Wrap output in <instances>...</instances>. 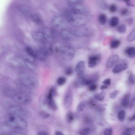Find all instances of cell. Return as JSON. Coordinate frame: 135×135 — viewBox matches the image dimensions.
Here are the masks:
<instances>
[{
	"instance_id": "obj_35",
	"label": "cell",
	"mask_w": 135,
	"mask_h": 135,
	"mask_svg": "<svg viewBox=\"0 0 135 135\" xmlns=\"http://www.w3.org/2000/svg\"><path fill=\"white\" fill-rule=\"evenodd\" d=\"M128 81L131 84H134L135 83V76L132 73H130L128 78Z\"/></svg>"
},
{
	"instance_id": "obj_16",
	"label": "cell",
	"mask_w": 135,
	"mask_h": 135,
	"mask_svg": "<svg viewBox=\"0 0 135 135\" xmlns=\"http://www.w3.org/2000/svg\"><path fill=\"white\" fill-rule=\"evenodd\" d=\"M125 53L128 57L133 58L135 57V47H129L125 50Z\"/></svg>"
},
{
	"instance_id": "obj_17",
	"label": "cell",
	"mask_w": 135,
	"mask_h": 135,
	"mask_svg": "<svg viewBox=\"0 0 135 135\" xmlns=\"http://www.w3.org/2000/svg\"><path fill=\"white\" fill-rule=\"evenodd\" d=\"M47 105L49 108L53 111H56L58 109L57 105L53 98L47 99Z\"/></svg>"
},
{
	"instance_id": "obj_37",
	"label": "cell",
	"mask_w": 135,
	"mask_h": 135,
	"mask_svg": "<svg viewBox=\"0 0 135 135\" xmlns=\"http://www.w3.org/2000/svg\"><path fill=\"white\" fill-rule=\"evenodd\" d=\"M118 91L117 90H115L111 92L109 95V97L111 99H113L116 98Z\"/></svg>"
},
{
	"instance_id": "obj_28",
	"label": "cell",
	"mask_w": 135,
	"mask_h": 135,
	"mask_svg": "<svg viewBox=\"0 0 135 135\" xmlns=\"http://www.w3.org/2000/svg\"><path fill=\"white\" fill-rule=\"evenodd\" d=\"M134 128H126L122 132V134L124 135H132L135 130Z\"/></svg>"
},
{
	"instance_id": "obj_5",
	"label": "cell",
	"mask_w": 135,
	"mask_h": 135,
	"mask_svg": "<svg viewBox=\"0 0 135 135\" xmlns=\"http://www.w3.org/2000/svg\"><path fill=\"white\" fill-rule=\"evenodd\" d=\"M9 114L17 115L20 116H26L28 115V112L22 108L16 106H12L10 108Z\"/></svg>"
},
{
	"instance_id": "obj_18",
	"label": "cell",
	"mask_w": 135,
	"mask_h": 135,
	"mask_svg": "<svg viewBox=\"0 0 135 135\" xmlns=\"http://www.w3.org/2000/svg\"><path fill=\"white\" fill-rule=\"evenodd\" d=\"M25 51L30 57L35 59L36 57L34 50L30 47H27L25 48Z\"/></svg>"
},
{
	"instance_id": "obj_27",
	"label": "cell",
	"mask_w": 135,
	"mask_h": 135,
	"mask_svg": "<svg viewBox=\"0 0 135 135\" xmlns=\"http://www.w3.org/2000/svg\"><path fill=\"white\" fill-rule=\"evenodd\" d=\"M32 20L35 23L38 24H41L42 23L41 19L39 16L37 15H33L31 17Z\"/></svg>"
},
{
	"instance_id": "obj_12",
	"label": "cell",
	"mask_w": 135,
	"mask_h": 135,
	"mask_svg": "<svg viewBox=\"0 0 135 135\" xmlns=\"http://www.w3.org/2000/svg\"><path fill=\"white\" fill-rule=\"evenodd\" d=\"M118 59V57L117 55L115 54L112 56L107 62V68H111L116 64Z\"/></svg>"
},
{
	"instance_id": "obj_8",
	"label": "cell",
	"mask_w": 135,
	"mask_h": 135,
	"mask_svg": "<svg viewBox=\"0 0 135 135\" xmlns=\"http://www.w3.org/2000/svg\"><path fill=\"white\" fill-rule=\"evenodd\" d=\"M85 62L83 61H80L77 64L75 71L78 77L83 75L85 69Z\"/></svg>"
},
{
	"instance_id": "obj_33",
	"label": "cell",
	"mask_w": 135,
	"mask_h": 135,
	"mask_svg": "<svg viewBox=\"0 0 135 135\" xmlns=\"http://www.w3.org/2000/svg\"><path fill=\"white\" fill-rule=\"evenodd\" d=\"M39 115L40 117L44 119L47 118L50 116L49 114L44 111H41L40 112Z\"/></svg>"
},
{
	"instance_id": "obj_42",
	"label": "cell",
	"mask_w": 135,
	"mask_h": 135,
	"mask_svg": "<svg viewBox=\"0 0 135 135\" xmlns=\"http://www.w3.org/2000/svg\"><path fill=\"white\" fill-rule=\"evenodd\" d=\"M97 86L96 85H92L89 87V89L91 91H94L97 89Z\"/></svg>"
},
{
	"instance_id": "obj_46",
	"label": "cell",
	"mask_w": 135,
	"mask_h": 135,
	"mask_svg": "<svg viewBox=\"0 0 135 135\" xmlns=\"http://www.w3.org/2000/svg\"><path fill=\"white\" fill-rule=\"evenodd\" d=\"M135 115L134 114L133 116L128 118V121L130 122L133 121L135 120Z\"/></svg>"
},
{
	"instance_id": "obj_15",
	"label": "cell",
	"mask_w": 135,
	"mask_h": 135,
	"mask_svg": "<svg viewBox=\"0 0 135 135\" xmlns=\"http://www.w3.org/2000/svg\"><path fill=\"white\" fill-rule=\"evenodd\" d=\"M47 56L50 55L53 52V48L49 45L47 44H43L41 47Z\"/></svg>"
},
{
	"instance_id": "obj_30",
	"label": "cell",
	"mask_w": 135,
	"mask_h": 135,
	"mask_svg": "<svg viewBox=\"0 0 135 135\" xmlns=\"http://www.w3.org/2000/svg\"><path fill=\"white\" fill-rule=\"evenodd\" d=\"M62 37L65 39L69 40L70 38V33L67 30H63L61 33Z\"/></svg>"
},
{
	"instance_id": "obj_7",
	"label": "cell",
	"mask_w": 135,
	"mask_h": 135,
	"mask_svg": "<svg viewBox=\"0 0 135 135\" xmlns=\"http://www.w3.org/2000/svg\"><path fill=\"white\" fill-rule=\"evenodd\" d=\"M101 57L98 55H93L90 57L88 60V66L90 68H92L97 65V63L100 60Z\"/></svg>"
},
{
	"instance_id": "obj_13",
	"label": "cell",
	"mask_w": 135,
	"mask_h": 135,
	"mask_svg": "<svg viewBox=\"0 0 135 135\" xmlns=\"http://www.w3.org/2000/svg\"><path fill=\"white\" fill-rule=\"evenodd\" d=\"M64 21L62 17L59 16H56L53 19L52 23L54 26L60 27L63 25Z\"/></svg>"
},
{
	"instance_id": "obj_14",
	"label": "cell",
	"mask_w": 135,
	"mask_h": 135,
	"mask_svg": "<svg viewBox=\"0 0 135 135\" xmlns=\"http://www.w3.org/2000/svg\"><path fill=\"white\" fill-rule=\"evenodd\" d=\"M37 58L40 60H43L47 56L41 48H38L34 50Z\"/></svg>"
},
{
	"instance_id": "obj_29",
	"label": "cell",
	"mask_w": 135,
	"mask_h": 135,
	"mask_svg": "<svg viewBox=\"0 0 135 135\" xmlns=\"http://www.w3.org/2000/svg\"><path fill=\"white\" fill-rule=\"evenodd\" d=\"M66 79L64 77H60L57 80V83L58 85L61 86L65 84L66 82Z\"/></svg>"
},
{
	"instance_id": "obj_2",
	"label": "cell",
	"mask_w": 135,
	"mask_h": 135,
	"mask_svg": "<svg viewBox=\"0 0 135 135\" xmlns=\"http://www.w3.org/2000/svg\"><path fill=\"white\" fill-rule=\"evenodd\" d=\"M8 93L12 99L17 103L26 105L30 103L31 99L30 96L24 92L18 91L9 90Z\"/></svg>"
},
{
	"instance_id": "obj_40",
	"label": "cell",
	"mask_w": 135,
	"mask_h": 135,
	"mask_svg": "<svg viewBox=\"0 0 135 135\" xmlns=\"http://www.w3.org/2000/svg\"><path fill=\"white\" fill-rule=\"evenodd\" d=\"M102 83L105 85H110L111 83V80L110 78L106 79L102 82Z\"/></svg>"
},
{
	"instance_id": "obj_49",
	"label": "cell",
	"mask_w": 135,
	"mask_h": 135,
	"mask_svg": "<svg viewBox=\"0 0 135 135\" xmlns=\"http://www.w3.org/2000/svg\"><path fill=\"white\" fill-rule=\"evenodd\" d=\"M55 135H64V134L62 133L59 131H56Z\"/></svg>"
},
{
	"instance_id": "obj_23",
	"label": "cell",
	"mask_w": 135,
	"mask_h": 135,
	"mask_svg": "<svg viewBox=\"0 0 135 135\" xmlns=\"http://www.w3.org/2000/svg\"><path fill=\"white\" fill-rule=\"evenodd\" d=\"M105 95V92L102 91L100 93H97L95 94V97L96 99L99 101L104 100Z\"/></svg>"
},
{
	"instance_id": "obj_50",
	"label": "cell",
	"mask_w": 135,
	"mask_h": 135,
	"mask_svg": "<svg viewBox=\"0 0 135 135\" xmlns=\"http://www.w3.org/2000/svg\"><path fill=\"white\" fill-rule=\"evenodd\" d=\"M98 110L100 111H104L106 110V109L103 107H100L98 109Z\"/></svg>"
},
{
	"instance_id": "obj_31",
	"label": "cell",
	"mask_w": 135,
	"mask_h": 135,
	"mask_svg": "<svg viewBox=\"0 0 135 135\" xmlns=\"http://www.w3.org/2000/svg\"><path fill=\"white\" fill-rule=\"evenodd\" d=\"M135 31L134 29L128 35L127 38V40L129 42L135 40Z\"/></svg>"
},
{
	"instance_id": "obj_10",
	"label": "cell",
	"mask_w": 135,
	"mask_h": 135,
	"mask_svg": "<svg viewBox=\"0 0 135 135\" xmlns=\"http://www.w3.org/2000/svg\"><path fill=\"white\" fill-rule=\"evenodd\" d=\"M32 36L33 39L38 42L44 43L45 42L41 30H37L34 31L32 34Z\"/></svg>"
},
{
	"instance_id": "obj_41",
	"label": "cell",
	"mask_w": 135,
	"mask_h": 135,
	"mask_svg": "<svg viewBox=\"0 0 135 135\" xmlns=\"http://www.w3.org/2000/svg\"><path fill=\"white\" fill-rule=\"evenodd\" d=\"M117 10L116 6L115 5H111L110 8V11L111 12H114Z\"/></svg>"
},
{
	"instance_id": "obj_34",
	"label": "cell",
	"mask_w": 135,
	"mask_h": 135,
	"mask_svg": "<svg viewBox=\"0 0 135 135\" xmlns=\"http://www.w3.org/2000/svg\"><path fill=\"white\" fill-rule=\"evenodd\" d=\"M85 104L83 102L79 103L77 107V110L78 112H81L85 108Z\"/></svg>"
},
{
	"instance_id": "obj_1",
	"label": "cell",
	"mask_w": 135,
	"mask_h": 135,
	"mask_svg": "<svg viewBox=\"0 0 135 135\" xmlns=\"http://www.w3.org/2000/svg\"><path fill=\"white\" fill-rule=\"evenodd\" d=\"M27 126L26 121L20 116L9 114L5 118L4 126L18 135L25 134Z\"/></svg>"
},
{
	"instance_id": "obj_25",
	"label": "cell",
	"mask_w": 135,
	"mask_h": 135,
	"mask_svg": "<svg viewBox=\"0 0 135 135\" xmlns=\"http://www.w3.org/2000/svg\"><path fill=\"white\" fill-rule=\"evenodd\" d=\"M119 19L116 17H114L111 18L110 22V24L112 27H115L119 23Z\"/></svg>"
},
{
	"instance_id": "obj_9",
	"label": "cell",
	"mask_w": 135,
	"mask_h": 135,
	"mask_svg": "<svg viewBox=\"0 0 135 135\" xmlns=\"http://www.w3.org/2000/svg\"><path fill=\"white\" fill-rule=\"evenodd\" d=\"M73 102V97L71 92H69L67 93L64 102V107L65 109L69 108L71 106Z\"/></svg>"
},
{
	"instance_id": "obj_48",
	"label": "cell",
	"mask_w": 135,
	"mask_h": 135,
	"mask_svg": "<svg viewBox=\"0 0 135 135\" xmlns=\"http://www.w3.org/2000/svg\"><path fill=\"white\" fill-rule=\"evenodd\" d=\"M107 85H103L101 86L100 88V89L101 90H104L105 89H107Z\"/></svg>"
},
{
	"instance_id": "obj_36",
	"label": "cell",
	"mask_w": 135,
	"mask_h": 135,
	"mask_svg": "<svg viewBox=\"0 0 135 135\" xmlns=\"http://www.w3.org/2000/svg\"><path fill=\"white\" fill-rule=\"evenodd\" d=\"M90 131V128H86L84 129H82L79 131V133L81 135H86L88 134Z\"/></svg>"
},
{
	"instance_id": "obj_52",
	"label": "cell",
	"mask_w": 135,
	"mask_h": 135,
	"mask_svg": "<svg viewBox=\"0 0 135 135\" xmlns=\"http://www.w3.org/2000/svg\"><path fill=\"white\" fill-rule=\"evenodd\" d=\"M125 1L126 3L129 2L130 1V0H124Z\"/></svg>"
},
{
	"instance_id": "obj_11",
	"label": "cell",
	"mask_w": 135,
	"mask_h": 135,
	"mask_svg": "<svg viewBox=\"0 0 135 135\" xmlns=\"http://www.w3.org/2000/svg\"><path fill=\"white\" fill-rule=\"evenodd\" d=\"M128 67L127 64L126 63L119 64L114 67L112 71L115 74L118 73L127 69Z\"/></svg>"
},
{
	"instance_id": "obj_20",
	"label": "cell",
	"mask_w": 135,
	"mask_h": 135,
	"mask_svg": "<svg viewBox=\"0 0 135 135\" xmlns=\"http://www.w3.org/2000/svg\"><path fill=\"white\" fill-rule=\"evenodd\" d=\"M34 60V59L30 57V59H26V62L27 65L31 69H34L36 67V64Z\"/></svg>"
},
{
	"instance_id": "obj_44",
	"label": "cell",
	"mask_w": 135,
	"mask_h": 135,
	"mask_svg": "<svg viewBox=\"0 0 135 135\" xmlns=\"http://www.w3.org/2000/svg\"><path fill=\"white\" fill-rule=\"evenodd\" d=\"M135 98H134L132 100L130 106V109L133 108L135 106Z\"/></svg>"
},
{
	"instance_id": "obj_47",
	"label": "cell",
	"mask_w": 135,
	"mask_h": 135,
	"mask_svg": "<svg viewBox=\"0 0 135 135\" xmlns=\"http://www.w3.org/2000/svg\"><path fill=\"white\" fill-rule=\"evenodd\" d=\"M67 0L71 4H73L78 1L79 0Z\"/></svg>"
},
{
	"instance_id": "obj_24",
	"label": "cell",
	"mask_w": 135,
	"mask_h": 135,
	"mask_svg": "<svg viewBox=\"0 0 135 135\" xmlns=\"http://www.w3.org/2000/svg\"><path fill=\"white\" fill-rule=\"evenodd\" d=\"M126 112L124 110H121L118 112V118L119 120L121 122H124L125 120Z\"/></svg>"
},
{
	"instance_id": "obj_32",
	"label": "cell",
	"mask_w": 135,
	"mask_h": 135,
	"mask_svg": "<svg viewBox=\"0 0 135 135\" xmlns=\"http://www.w3.org/2000/svg\"><path fill=\"white\" fill-rule=\"evenodd\" d=\"M127 30V27L126 25H121L119 26L118 30L119 33H124L126 32Z\"/></svg>"
},
{
	"instance_id": "obj_38",
	"label": "cell",
	"mask_w": 135,
	"mask_h": 135,
	"mask_svg": "<svg viewBox=\"0 0 135 135\" xmlns=\"http://www.w3.org/2000/svg\"><path fill=\"white\" fill-rule=\"evenodd\" d=\"M73 70L71 67H69L67 68L65 70V74L67 76L71 75L73 73Z\"/></svg>"
},
{
	"instance_id": "obj_21",
	"label": "cell",
	"mask_w": 135,
	"mask_h": 135,
	"mask_svg": "<svg viewBox=\"0 0 135 135\" xmlns=\"http://www.w3.org/2000/svg\"><path fill=\"white\" fill-rule=\"evenodd\" d=\"M74 119L73 115L71 111H69L67 112L66 116V120L67 123H72Z\"/></svg>"
},
{
	"instance_id": "obj_22",
	"label": "cell",
	"mask_w": 135,
	"mask_h": 135,
	"mask_svg": "<svg viewBox=\"0 0 135 135\" xmlns=\"http://www.w3.org/2000/svg\"><path fill=\"white\" fill-rule=\"evenodd\" d=\"M120 44L121 41L120 40L115 39L111 42L110 45V47L112 49H116L120 46Z\"/></svg>"
},
{
	"instance_id": "obj_43",
	"label": "cell",
	"mask_w": 135,
	"mask_h": 135,
	"mask_svg": "<svg viewBox=\"0 0 135 135\" xmlns=\"http://www.w3.org/2000/svg\"><path fill=\"white\" fill-rule=\"evenodd\" d=\"M128 10L126 9H124L122 10L121 11V14L123 15H126L128 12Z\"/></svg>"
},
{
	"instance_id": "obj_19",
	"label": "cell",
	"mask_w": 135,
	"mask_h": 135,
	"mask_svg": "<svg viewBox=\"0 0 135 135\" xmlns=\"http://www.w3.org/2000/svg\"><path fill=\"white\" fill-rule=\"evenodd\" d=\"M130 98V95L129 94H127L123 97L122 101V105L125 107L128 106L129 104Z\"/></svg>"
},
{
	"instance_id": "obj_3",
	"label": "cell",
	"mask_w": 135,
	"mask_h": 135,
	"mask_svg": "<svg viewBox=\"0 0 135 135\" xmlns=\"http://www.w3.org/2000/svg\"><path fill=\"white\" fill-rule=\"evenodd\" d=\"M57 51H59L63 58L66 60H70L72 59L75 54L74 50L69 46H65L59 49H57Z\"/></svg>"
},
{
	"instance_id": "obj_39",
	"label": "cell",
	"mask_w": 135,
	"mask_h": 135,
	"mask_svg": "<svg viewBox=\"0 0 135 135\" xmlns=\"http://www.w3.org/2000/svg\"><path fill=\"white\" fill-rule=\"evenodd\" d=\"M112 128L109 127L106 128L104 131V133L105 135H111L112 133Z\"/></svg>"
},
{
	"instance_id": "obj_45",
	"label": "cell",
	"mask_w": 135,
	"mask_h": 135,
	"mask_svg": "<svg viewBox=\"0 0 135 135\" xmlns=\"http://www.w3.org/2000/svg\"><path fill=\"white\" fill-rule=\"evenodd\" d=\"M38 135H48L49 134L47 132L45 131H40L38 133Z\"/></svg>"
},
{
	"instance_id": "obj_4",
	"label": "cell",
	"mask_w": 135,
	"mask_h": 135,
	"mask_svg": "<svg viewBox=\"0 0 135 135\" xmlns=\"http://www.w3.org/2000/svg\"><path fill=\"white\" fill-rule=\"evenodd\" d=\"M22 82L24 86L32 89L36 88L38 85L37 80L33 77H27L24 79Z\"/></svg>"
},
{
	"instance_id": "obj_26",
	"label": "cell",
	"mask_w": 135,
	"mask_h": 135,
	"mask_svg": "<svg viewBox=\"0 0 135 135\" xmlns=\"http://www.w3.org/2000/svg\"><path fill=\"white\" fill-rule=\"evenodd\" d=\"M98 20L100 24L102 25H104L107 22V17L105 14H101L99 16Z\"/></svg>"
},
{
	"instance_id": "obj_6",
	"label": "cell",
	"mask_w": 135,
	"mask_h": 135,
	"mask_svg": "<svg viewBox=\"0 0 135 135\" xmlns=\"http://www.w3.org/2000/svg\"><path fill=\"white\" fill-rule=\"evenodd\" d=\"M41 30L45 41H50L53 40L54 37V34L52 30L49 28L44 27Z\"/></svg>"
},
{
	"instance_id": "obj_51",
	"label": "cell",
	"mask_w": 135,
	"mask_h": 135,
	"mask_svg": "<svg viewBox=\"0 0 135 135\" xmlns=\"http://www.w3.org/2000/svg\"><path fill=\"white\" fill-rule=\"evenodd\" d=\"M126 4L127 6H133V5L129 2H128L126 3Z\"/></svg>"
}]
</instances>
